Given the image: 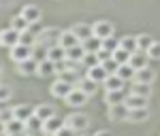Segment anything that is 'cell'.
<instances>
[{"label": "cell", "mask_w": 160, "mask_h": 136, "mask_svg": "<svg viewBox=\"0 0 160 136\" xmlns=\"http://www.w3.org/2000/svg\"><path fill=\"white\" fill-rule=\"evenodd\" d=\"M49 89H51V96H53V98H62V100H66V96H68V94H71V91L75 89V85L58 77V79H56V81L51 83Z\"/></svg>", "instance_id": "7a4b0ae2"}, {"label": "cell", "mask_w": 160, "mask_h": 136, "mask_svg": "<svg viewBox=\"0 0 160 136\" xmlns=\"http://www.w3.org/2000/svg\"><path fill=\"white\" fill-rule=\"evenodd\" d=\"M130 94H137V96L149 98V96H152V85H143V83H132V89H130Z\"/></svg>", "instance_id": "e575fe53"}, {"label": "cell", "mask_w": 160, "mask_h": 136, "mask_svg": "<svg viewBox=\"0 0 160 136\" xmlns=\"http://www.w3.org/2000/svg\"><path fill=\"white\" fill-rule=\"evenodd\" d=\"M86 77H90L92 81H96L98 85H102V83H105V79L109 77V73L105 70V66H102V64H98V66H94V68L86 70Z\"/></svg>", "instance_id": "2e32d148"}, {"label": "cell", "mask_w": 160, "mask_h": 136, "mask_svg": "<svg viewBox=\"0 0 160 136\" xmlns=\"http://www.w3.org/2000/svg\"><path fill=\"white\" fill-rule=\"evenodd\" d=\"M0 134H7V121L0 119Z\"/></svg>", "instance_id": "f6af8a7d"}, {"label": "cell", "mask_w": 160, "mask_h": 136, "mask_svg": "<svg viewBox=\"0 0 160 136\" xmlns=\"http://www.w3.org/2000/svg\"><path fill=\"white\" fill-rule=\"evenodd\" d=\"M56 136H79V134H77L75 130H71L68 125H64V128H62V130H60V132H58Z\"/></svg>", "instance_id": "7bdbcfd3"}, {"label": "cell", "mask_w": 160, "mask_h": 136, "mask_svg": "<svg viewBox=\"0 0 160 136\" xmlns=\"http://www.w3.org/2000/svg\"><path fill=\"white\" fill-rule=\"evenodd\" d=\"M156 81V70H152V68H141V70H137L135 73V79H132V83H143V85H152Z\"/></svg>", "instance_id": "30bf717a"}, {"label": "cell", "mask_w": 160, "mask_h": 136, "mask_svg": "<svg viewBox=\"0 0 160 136\" xmlns=\"http://www.w3.org/2000/svg\"><path fill=\"white\" fill-rule=\"evenodd\" d=\"M34 115H37L41 121H47V119H51L56 115V109L51 104H47V102H43V104H37L34 106Z\"/></svg>", "instance_id": "d6986e66"}, {"label": "cell", "mask_w": 160, "mask_h": 136, "mask_svg": "<svg viewBox=\"0 0 160 136\" xmlns=\"http://www.w3.org/2000/svg\"><path fill=\"white\" fill-rule=\"evenodd\" d=\"M120 47L126 51H130V53H135V51H139V47H137V36H122L120 38Z\"/></svg>", "instance_id": "d6a6232c"}, {"label": "cell", "mask_w": 160, "mask_h": 136, "mask_svg": "<svg viewBox=\"0 0 160 136\" xmlns=\"http://www.w3.org/2000/svg\"><path fill=\"white\" fill-rule=\"evenodd\" d=\"M47 55H49V47H45V45H41V43H37V45L32 47V58H34L37 62L47 60Z\"/></svg>", "instance_id": "f546056e"}, {"label": "cell", "mask_w": 160, "mask_h": 136, "mask_svg": "<svg viewBox=\"0 0 160 136\" xmlns=\"http://www.w3.org/2000/svg\"><path fill=\"white\" fill-rule=\"evenodd\" d=\"M81 40L77 38V34H75L73 30L68 28V30H62L60 32V38H58V45H62L64 49H71V47H75V45H79Z\"/></svg>", "instance_id": "8fae6325"}, {"label": "cell", "mask_w": 160, "mask_h": 136, "mask_svg": "<svg viewBox=\"0 0 160 136\" xmlns=\"http://www.w3.org/2000/svg\"><path fill=\"white\" fill-rule=\"evenodd\" d=\"M64 121H66V125H68L71 130H75L77 134H83L88 128H90V117L81 111H75V113H71V115H66Z\"/></svg>", "instance_id": "6da1fadb"}, {"label": "cell", "mask_w": 160, "mask_h": 136, "mask_svg": "<svg viewBox=\"0 0 160 136\" xmlns=\"http://www.w3.org/2000/svg\"><path fill=\"white\" fill-rule=\"evenodd\" d=\"M94 136H113V134H111L109 130H98V132H96Z\"/></svg>", "instance_id": "bcb514c9"}, {"label": "cell", "mask_w": 160, "mask_h": 136, "mask_svg": "<svg viewBox=\"0 0 160 136\" xmlns=\"http://www.w3.org/2000/svg\"><path fill=\"white\" fill-rule=\"evenodd\" d=\"M19 36H22V32L13 30L11 26L4 28V30H0V47H7V49L15 47V45L19 43Z\"/></svg>", "instance_id": "277c9868"}, {"label": "cell", "mask_w": 160, "mask_h": 136, "mask_svg": "<svg viewBox=\"0 0 160 136\" xmlns=\"http://www.w3.org/2000/svg\"><path fill=\"white\" fill-rule=\"evenodd\" d=\"M148 119H149L148 109H132V111L128 113V121H130V124H143V121H148Z\"/></svg>", "instance_id": "cb8c5ba5"}, {"label": "cell", "mask_w": 160, "mask_h": 136, "mask_svg": "<svg viewBox=\"0 0 160 136\" xmlns=\"http://www.w3.org/2000/svg\"><path fill=\"white\" fill-rule=\"evenodd\" d=\"M19 43H24L28 47H34L38 43V34L32 32V30H26V32H22V36H19Z\"/></svg>", "instance_id": "836d02e7"}, {"label": "cell", "mask_w": 160, "mask_h": 136, "mask_svg": "<svg viewBox=\"0 0 160 136\" xmlns=\"http://www.w3.org/2000/svg\"><path fill=\"white\" fill-rule=\"evenodd\" d=\"M26 132H43V121L38 119L37 115H32V117L26 121Z\"/></svg>", "instance_id": "d590c367"}, {"label": "cell", "mask_w": 160, "mask_h": 136, "mask_svg": "<svg viewBox=\"0 0 160 136\" xmlns=\"http://www.w3.org/2000/svg\"><path fill=\"white\" fill-rule=\"evenodd\" d=\"M154 43H156V40L149 36V34H137V47H139V51H145V53H148V49Z\"/></svg>", "instance_id": "1f68e13d"}, {"label": "cell", "mask_w": 160, "mask_h": 136, "mask_svg": "<svg viewBox=\"0 0 160 136\" xmlns=\"http://www.w3.org/2000/svg\"><path fill=\"white\" fill-rule=\"evenodd\" d=\"M105 102L113 106V104H124L126 102V96H124V91H105Z\"/></svg>", "instance_id": "484cf974"}, {"label": "cell", "mask_w": 160, "mask_h": 136, "mask_svg": "<svg viewBox=\"0 0 160 136\" xmlns=\"http://www.w3.org/2000/svg\"><path fill=\"white\" fill-rule=\"evenodd\" d=\"M100 64L105 66V70H107V73H109V74H115V73H118V68H120V64L115 62L113 58H107L105 62H100Z\"/></svg>", "instance_id": "ab89813d"}, {"label": "cell", "mask_w": 160, "mask_h": 136, "mask_svg": "<svg viewBox=\"0 0 160 136\" xmlns=\"http://www.w3.org/2000/svg\"><path fill=\"white\" fill-rule=\"evenodd\" d=\"M60 32L62 30H58V28H45V30H41V34H38V43L45 45V47H53V45H58Z\"/></svg>", "instance_id": "52a82bcc"}, {"label": "cell", "mask_w": 160, "mask_h": 136, "mask_svg": "<svg viewBox=\"0 0 160 136\" xmlns=\"http://www.w3.org/2000/svg\"><path fill=\"white\" fill-rule=\"evenodd\" d=\"M34 115V109H30L28 104H17V106H13V119H17V121H28L30 117Z\"/></svg>", "instance_id": "9a60e30c"}, {"label": "cell", "mask_w": 160, "mask_h": 136, "mask_svg": "<svg viewBox=\"0 0 160 136\" xmlns=\"http://www.w3.org/2000/svg\"><path fill=\"white\" fill-rule=\"evenodd\" d=\"M81 45H83V49H86L88 53H96V51L102 47V40H100V38H96V36H90V38H86Z\"/></svg>", "instance_id": "f1b7e54d"}, {"label": "cell", "mask_w": 160, "mask_h": 136, "mask_svg": "<svg viewBox=\"0 0 160 136\" xmlns=\"http://www.w3.org/2000/svg\"><path fill=\"white\" fill-rule=\"evenodd\" d=\"M71 30H73L75 34H77V38H79L81 43H83L86 38L94 36V30H92V26H90V24H83V21H79V24H75L73 28H71Z\"/></svg>", "instance_id": "e0dca14e"}, {"label": "cell", "mask_w": 160, "mask_h": 136, "mask_svg": "<svg viewBox=\"0 0 160 136\" xmlns=\"http://www.w3.org/2000/svg\"><path fill=\"white\" fill-rule=\"evenodd\" d=\"M130 66L135 68V70H141V68H148L149 66V55L145 51H135L132 55H130Z\"/></svg>", "instance_id": "5bb4252c"}, {"label": "cell", "mask_w": 160, "mask_h": 136, "mask_svg": "<svg viewBox=\"0 0 160 136\" xmlns=\"http://www.w3.org/2000/svg\"><path fill=\"white\" fill-rule=\"evenodd\" d=\"M86 53H88V51L83 49V45L79 43V45H75V47H71V49H66V60L81 64V60H83V55H86Z\"/></svg>", "instance_id": "7402d4cb"}, {"label": "cell", "mask_w": 160, "mask_h": 136, "mask_svg": "<svg viewBox=\"0 0 160 136\" xmlns=\"http://www.w3.org/2000/svg\"><path fill=\"white\" fill-rule=\"evenodd\" d=\"M100 60H98V55L96 53H86L83 55V60H81V66L86 68V70H90V68H94V66H98Z\"/></svg>", "instance_id": "74e56055"}, {"label": "cell", "mask_w": 160, "mask_h": 136, "mask_svg": "<svg viewBox=\"0 0 160 136\" xmlns=\"http://www.w3.org/2000/svg\"><path fill=\"white\" fill-rule=\"evenodd\" d=\"M88 98H90V96H88L86 91H81L79 87H75L73 91L66 96V100H64V102H66V106H71V109H77V111H79L81 106H86Z\"/></svg>", "instance_id": "3957f363"}, {"label": "cell", "mask_w": 160, "mask_h": 136, "mask_svg": "<svg viewBox=\"0 0 160 136\" xmlns=\"http://www.w3.org/2000/svg\"><path fill=\"white\" fill-rule=\"evenodd\" d=\"M13 136H30L28 132H24V134H13Z\"/></svg>", "instance_id": "7dc6e473"}, {"label": "cell", "mask_w": 160, "mask_h": 136, "mask_svg": "<svg viewBox=\"0 0 160 136\" xmlns=\"http://www.w3.org/2000/svg\"><path fill=\"white\" fill-rule=\"evenodd\" d=\"M135 68H132V66H130V64H122V66H120V68H118V77H120V79H124V81H132V79H135Z\"/></svg>", "instance_id": "4dcf8cb0"}, {"label": "cell", "mask_w": 160, "mask_h": 136, "mask_svg": "<svg viewBox=\"0 0 160 136\" xmlns=\"http://www.w3.org/2000/svg\"><path fill=\"white\" fill-rule=\"evenodd\" d=\"M64 125H66V121L62 117H58V115H53L51 119L43 121V134H58Z\"/></svg>", "instance_id": "9c48e42d"}, {"label": "cell", "mask_w": 160, "mask_h": 136, "mask_svg": "<svg viewBox=\"0 0 160 136\" xmlns=\"http://www.w3.org/2000/svg\"><path fill=\"white\" fill-rule=\"evenodd\" d=\"M58 73V64L56 62H51L49 58H47V60H43V62H38V77H43V79H45V77H51V74H56Z\"/></svg>", "instance_id": "ffe728a7"}, {"label": "cell", "mask_w": 160, "mask_h": 136, "mask_svg": "<svg viewBox=\"0 0 160 136\" xmlns=\"http://www.w3.org/2000/svg\"><path fill=\"white\" fill-rule=\"evenodd\" d=\"M45 136H56V134H45Z\"/></svg>", "instance_id": "681fc988"}, {"label": "cell", "mask_w": 160, "mask_h": 136, "mask_svg": "<svg viewBox=\"0 0 160 136\" xmlns=\"http://www.w3.org/2000/svg\"><path fill=\"white\" fill-rule=\"evenodd\" d=\"M26 132V124L24 121H17V119H9L7 121V134L13 136V134H24Z\"/></svg>", "instance_id": "83f0119b"}, {"label": "cell", "mask_w": 160, "mask_h": 136, "mask_svg": "<svg viewBox=\"0 0 160 136\" xmlns=\"http://www.w3.org/2000/svg\"><path fill=\"white\" fill-rule=\"evenodd\" d=\"M11 96H13L11 87L4 85V83H0V104H4L7 100H11Z\"/></svg>", "instance_id": "60d3db41"}, {"label": "cell", "mask_w": 160, "mask_h": 136, "mask_svg": "<svg viewBox=\"0 0 160 136\" xmlns=\"http://www.w3.org/2000/svg\"><path fill=\"white\" fill-rule=\"evenodd\" d=\"M130 55H132L130 51H126V49H122V47H120L118 51H113V55H111V58H113L115 62L122 66V64H128V62H130Z\"/></svg>", "instance_id": "8d00e7d4"}, {"label": "cell", "mask_w": 160, "mask_h": 136, "mask_svg": "<svg viewBox=\"0 0 160 136\" xmlns=\"http://www.w3.org/2000/svg\"><path fill=\"white\" fill-rule=\"evenodd\" d=\"M49 58L51 62H56V64H60L66 60V49L62 47V45H53V47H49Z\"/></svg>", "instance_id": "d4e9b609"}, {"label": "cell", "mask_w": 160, "mask_h": 136, "mask_svg": "<svg viewBox=\"0 0 160 136\" xmlns=\"http://www.w3.org/2000/svg\"><path fill=\"white\" fill-rule=\"evenodd\" d=\"M92 30H94V36L100 38V40L111 38V36H113V32H115L113 24H111V21H107V19H98L96 24H92Z\"/></svg>", "instance_id": "5b68a950"}, {"label": "cell", "mask_w": 160, "mask_h": 136, "mask_svg": "<svg viewBox=\"0 0 160 136\" xmlns=\"http://www.w3.org/2000/svg\"><path fill=\"white\" fill-rule=\"evenodd\" d=\"M124 104H126L130 111H132V109H148V98H143V96H137V94H128Z\"/></svg>", "instance_id": "44dd1931"}, {"label": "cell", "mask_w": 160, "mask_h": 136, "mask_svg": "<svg viewBox=\"0 0 160 136\" xmlns=\"http://www.w3.org/2000/svg\"><path fill=\"white\" fill-rule=\"evenodd\" d=\"M100 49L109 51L111 55H113V51H118V49H120V40H118L115 36H111V38H105V40H102V47H100Z\"/></svg>", "instance_id": "f35d334b"}, {"label": "cell", "mask_w": 160, "mask_h": 136, "mask_svg": "<svg viewBox=\"0 0 160 136\" xmlns=\"http://www.w3.org/2000/svg\"><path fill=\"white\" fill-rule=\"evenodd\" d=\"M128 113H130V109L126 104H113V106H109L107 115L111 121H128Z\"/></svg>", "instance_id": "ba28073f"}, {"label": "cell", "mask_w": 160, "mask_h": 136, "mask_svg": "<svg viewBox=\"0 0 160 136\" xmlns=\"http://www.w3.org/2000/svg\"><path fill=\"white\" fill-rule=\"evenodd\" d=\"M96 55H98L100 62H105L107 58H111V53H109V51H105V49H98V51H96Z\"/></svg>", "instance_id": "ee69618b"}, {"label": "cell", "mask_w": 160, "mask_h": 136, "mask_svg": "<svg viewBox=\"0 0 160 136\" xmlns=\"http://www.w3.org/2000/svg\"><path fill=\"white\" fill-rule=\"evenodd\" d=\"M11 28L17 30V32H26V30H30V24H28V19H26L24 15L19 13V15L11 17Z\"/></svg>", "instance_id": "4316f807"}, {"label": "cell", "mask_w": 160, "mask_h": 136, "mask_svg": "<svg viewBox=\"0 0 160 136\" xmlns=\"http://www.w3.org/2000/svg\"><path fill=\"white\" fill-rule=\"evenodd\" d=\"M79 136H94V134H86V132H83V134H79Z\"/></svg>", "instance_id": "c3c4849f"}, {"label": "cell", "mask_w": 160, "mask_h": 136, "mask_svg": "<svg viewBox=\"0 0 160 136\" xmlns=\"http://www.w3.org/2000/svg\"><path fill=\"white\" fill-rule=\"evenodd\" d=\"M148 55H149V60H160V43H154V45L149 47Z\"/></svg>", "instance_id": "b9f144b4"}, {"label": "cell", "mask_w": 160, "mask_h": 136, "mask_svg": "<svg viewBox=\"0 0 160 136\" xmlns=\"http://www.w3.org/2000/svg\"><path fill=\"white\" fill-rule=\"evenodd\" d=\"M17 73L22 74V77H32V74L38 73V62L34 58H30V60H24V62L17 64Z\"/></svg>", "instance_id": "7c38bea8"}, {"label": "cell", "mask_w": 160, "mask_h": 136, "mask_svg": "<svg viewBox=\"0 0 160 136\" xmlns=\"http://www.w3.org/2000/svg\"><path fill=\"white\" fill-rule=\"evenodd\" d=\"M22 15L28 19L30 26L41 21V9H38L37 4H24V7H22Z\"/></svg>", "instance_id": "4fadbf2b"}, {"label": "cell", "mask_w": 160, "mask_h": 136, "mask_svg": "<svg viewBox=\"0 0 160 136\" xmlns=\"http://www.w3.org/2000/svg\"><path fill=\"white\" fill-rule=\"evenodd\" d=\"M124 79H120L118 74H109L107 79H105V83H102V87H105V91H120V89H124Z\"/></svg>", "instance_id": "ac0fdd59"}, {"label": "cell", "mask_w": 160, "mask_h": 136, "mask_svg": "<svg viewBox=\"0 0 160 136\" xmlns=\"http://www.w3.org/2000/svg\"><path fill=\"white\" fill-rule=\"evenodd\" d=\"M11 60L15 64L24 62V60H30L32 58V47H28V45H24V43H17L15 47H11Z\"/></svg>", "instance_id": "8992f818"}, {"label": "cell", "mask_w": 160, "mask_h": 136, "mask_svg": "<svg viewBox=\"0 0 160 136\" xmlns=\"http://www.w3.org/2000/svg\"><path fill=\"white\" fill-rule=\"evenodd\" d=\"M77 87H79L81 91H86L88 96H92V94H96L98 83H96V81H92L90 77H81V79H79V83H77Z\"/></svg>", "instance_id": "603a6c76"}]
</instances>
